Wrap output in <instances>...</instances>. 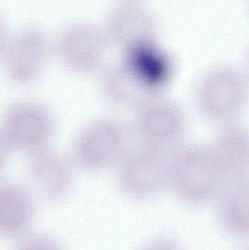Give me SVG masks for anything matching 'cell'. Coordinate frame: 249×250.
I'll use <instances>...</instances> for the list:
<instances>
[{
  "label": "cell",
  "mask_w": 249,
  "mask_h": 250,
  "mask_svg": "<svg viewBox=\"0 0 249 250\" xmlns=\"http://www.w3.org/2000/svg\"><path fill=\"white\" fill-rule=\"evenodd\" d=\"M99 75V95L116 108L134 111L160 93L121 60L105 64Z\"/></svg>",
  "instance_id": "8fae6325"
},
{
  "label": "cell",
  "mask_w": 249,
  "mask_h": 250,
  "mask_svg": "<svg viewBox=\"0 0 249 250\" xmlns=\"http://www.w3.org/2000/svg\"><path fill=\"white\" fill-rule=\"evenodd\" d=\"M137 250H184V248L173 236L161 235L146 242Z\"/></svg>",
  "instance_id": "e0dca14e"
},
{
  "label": "cell",
  "mask_w": 249,
  "mask_h": 250,
  "mask_svg": "<svg viewBox=\"0 0 249 250\" xmlns=\"http://www.w3.org/2000/svg\"><path fill=\"white\" fill-rule=\"evenodd\" d=\"M11 250H65V248L58 239L51 235L28 233L16 240Z\"/></svg>",
  "instance_id": "2e32d148"
},
{
  "label": "cell",
  "mask_w": 249,
  "mask_h": 250,
  "mask_svg": "<svg viewBox=\"0 0 249 250\" xmlns=\"http://www.w3.org/2000/svg\"><path fill=\"white\" fill-rule=\"evenodd\" d=\"M53 46L60 65L76 76L99 73L111 48L100 25L84 19L64 23L53 38Z\"/></svg>",
  "instance_id": "8992f818"
},
{
  "label": "cell",
  "mask_w": 249,
  "mask_h": 250,
  "mask_svg": "<svg viewBox=\"0 0 249 250\" xmlns=\"http://www.w3.org/2000/svg\"><path fill=\"white\" fill-rule=\"evenodd\" d=\"M13 154L14 153L0 132V179H2V174L7 169Z\"/></svg>",
  "instance_id": "ac0fdd59"
},
{
  "label": "cell",
  "mask_w": 249,
  "mask_h": 250,
  "mask_svg": "<svg viewBox=\"0 0 249 250\" xmlns=\"http://www.w3.org/2000/svg\"><path fill=\"white\" fill-rule=\"evenodd\" d=\"M215 202L221 229L232 237H247L249 230V182L227 184Z\"/></svg>",
  "instance_id": "9a60e30c"
},
{
  "label": "cell",
  "mask_w": 249,
  "mask_h": 250,
  "mask_svg": "<svg viewBox=\"0 0 249 250\" xmlns=\"http://www.w3.org/2000/svg\"><path fill=\"white\" fill-rule=\"evenodd\" d=\"M227 184L249 182L248 129L239 123L222 125L209 146Z\"/></svg>",
  "instance_id": "4fadbf2b"
},
{
  "label": "cell",
  "mask_w": 249,
  "mask_h": 250,
  "mask_svg": "<svg viewBox=\"0 0 249 250\" xmlns=\"http://www.w3.org/2000/svg\"><path fill=\"white\" fill-rule=\"evenodd\" d=\"M188 119L171 100L156 97L134 111L133 130L139 146L171 154L184 144Z\"/></svg>",
  "instance_id": "ba28073f"
},
{
  "label": "cell",
  "mask_w": 249,
  "mask_h": 250,
  "mask_svg": "<svg viewBox=\"0 0 249 250\" xmlns=\"http://www.w3.org/2000/svg\"><path fill=\"white\" fill-rule=\"evenodd\" d=\"M38 204L24 184L0 179V239L18 240L29 233Z\"/></svg>",
  "instance_id": "7c38bea8"
},
{
  "label": "cell",
  "mask_w": 249,
  "mask_h": 250,
  "mask_svg": "<svg viewBox=\"0 0 249 250\" xmlns=\"http://www.w3.org/2000/svg\"><path fill=\"white\" fill-rule=\"evenodd\" d=\"M248 250L247 249V250Z\"/></svg>",
  "instance_id": "44dd1931"
},
{
  "label": "cell",
  "mask_w": 249,
  "mask_h": 250,
  "mask_svg": "<svg viewBox=\"0 0 249 250\" xmlns=\"http://www.w3.org/2000/svg\"><path fill=\"white\" fill-rule=\"evenodd\" d=\"M54 57L53 38L38 23H26L10 32L0 60L6 82L18 89L35 86Z\"/></svg>",
  "instance_id": "3957f363"
},
{
  "label": "cell",
  "mask_w": 249,
  "mask_h": 250,
  "mask_svg": "<svg viewBox=\"0 0 249 250\" xmlns=\"http://www.w3.org/2000/svg\"><path fill=\"white\" fill-rule=\"evenodd\" d=\"M121 61L160 92L168 83L173 64L159 39L142 41L122 51Z\"/></svg>",
  "instance_id": "5bb4252c"
},
{
  "label": "cell",
  "mask_w": 249,
  "mask_h": 250,
  "mask_svg": "<svg viewBox=\"0 0 249 250\" xmlns=\"http://www.w3.org/2000/svg\"><path fill=\"white\" fill-rule=\"evenodd\" d=\"M117 1H145V0H117Z\"/></svg>",
  "instance_id": "ffe728a7"
},
{
  "label": "cell",
  "mask_w": 249,
  "mask_h": 250,
  "mask_svg": "<svg viewBox=\"0 0 249 250\" xmlns=\"http://www.w3.org/2000/svg\"><path fill=\"white\" fill-rule=\"evenodd\" d=\"M171 154L138 146L130 148L115 167L117 188L127 199L143 203L170 189Z\"/></svg>",
  "instance_id": "52a82bcc"
},
{
  "label": "cell",
  "mask_w": 249,
  "mask_h": 250,
  "mask_svg": "<svg viewBox=\"0 0 249 250\" xmlns=\"http://www.w3.org/2000/svg\"><path fill=\"white\" fill-rule=\"evenodd\" d=\"M130 148L124 125L111 117H100L77 130L67 154L77 171L100 173L115 169Z\"/></svg>",
  "instance_id": "7a4b0ae2"
},
{
  "label": "cell",
  "mask_w": 249,
  "mask_h": 250,
  "mask_svg": "<svg viewBox=\"0 0 249 250\" xmlns=\"http://www.w3.org/2000/svg\"><path fill=\"white\" fill-rule=\"evenodd\" d=\"M110 47L126 48L144 41L159 39V17L144 1H117L100 25Z\"/></svg>",
  "instance_id": "30bf717a"
},
{
  "label": "cell",
  "mask_w": 249,
  "mask_h": 250,
  "mask_svg": "<svg viewBox=\"0 0 249 250\" xmlns=\"http://www.w3.org/2000/svg\"><path fill=\"white\" fill-rule=\"evenodd\" d=\"M25 157L23 183L38 204L58 205L71 196L77 170L68 154L52 146Z\"/></svg>",
  "instance_id": "9c48e42d"
},
{
  "label": "cell",
  "mask_w": 249,
  "mask_h": 250,
  "mask_svg": "<svg viewBox=\"0 0 249 250\" xmlns=\"http://www.w3.org/2000/svg\"><path fill=\"white\" fill-rule=\"evenodd\" d=\"M58 119L51 106L33 98L9 104L0 119V132L13 153L25 156L53 146Z\"/></svg>",
  "instance_id": "277c9868"
},
{
  "label": "cell",
  "mask_w": 249,
  "mask_h": 250,
  "mask_svg": "<svg viewBox=\"0 0 249 250\" xmlns=\"http://www.w3.org/2000/svg\"><path fill=\"white\" fill-rule=\"evenodd\" d=\"M170 165V189L188 207L215 202L227 185L209 146L183 145L171 154Z\"/></svg>",
  "instance_id": "6da1fadb"
},
{
  "label": "cell",
  "mask_w": 249,
  "mask_h": 250,
  "mask_svg": "<svg viewBox=\"0 0 249 250\" xmlns=\"http://www.w3.org/2000/svg\"><path fill=\"white\" fill-rule=\"evenodd\" d=\"M5 18L0 13V60L10 35Z\"/></svg>",
  "instance_id": "d6986e66"
},
{
  "label": "cell",
  "mask_w": 249,
  "mask_h": 250,
  "mask_svg": "<svg viewBox=\"0 0 249 250\" xmlns=\"http://www.w3.org/2000/svg\"><path fill=\"white\" fill-rule=\"evenodd\" d=\"M249 85L242 70L228 64L216 66L202 75L194 89L199 112L211 123H235L247 107Z\"/></svg>",
  "instance_id": "5b68a950"
}]
</instances>
